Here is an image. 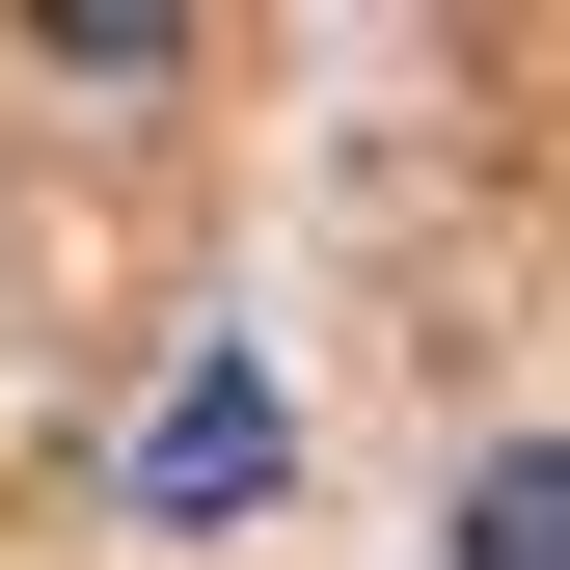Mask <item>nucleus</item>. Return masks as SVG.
I'll use <instances>...</instances> for the list:
<instances>
[{"label": "nucleus", "mask_w": 570, "mask_h": 570, "mask_svg": "<svg viewBox=\"0 0 570 570\" xmlns=\"http://www.w3.org/2000/svg\"><path fill=\"white\" fill-rule=\"evenodd\" d=\"M462 570H570V435H489L462 462Z\"/></svg>", "instance_id": "2"}, {"label": "nucleus", "mask_w": 570, "mask_h": 570, "mask_svg": "<svg viewBox=\"0 0 570 570\" xmlns=\"http://www.w3.org/2000/svg\"><path fill=\"white\" fill-rule=\"evenodd\" d=\"M272 462H299V381L218 326V353H164V407H136V543H218L272 517Z\"/></svg>", "instance_id": "1"}]
</instances>
